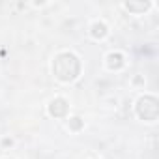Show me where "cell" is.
<instances>
[{
	"instance_id": "5",
	"label": "cell",
	"mask_w": 159,
	"mask_h": 159,
	"mask_svg": "<svg viewBox=\"0 0 159 159\" xmlns=\"http://www.w3.org/2000/svg\"><path fill=\"white\" fill-rule=\"evenodd\" d=\"M71 127H73V129H79V127H81V118H73Z\"/></svg>"
},
{
	"instance_id": "2",
	"label": "cell",
	"mask_w": 159,
	"mask_h": 159,
	"mask_svg": "<svg viewBox=\"0 0 159 159\" xmlns=\"http://www.w3.org/2000/svg\"><path fill=\"white\" fill-rule=\"evenodd\" d=\"M122 64H124V60H122V54H109V66L114 69H118V67H122Z\"/></svg>"
},
{
	"instance_id": "1",
	"label": "cell",
	"mask_w": 159,
	"mask_h": 159,
	"mask_svg": "<svg viewBox=\"0 0 159 159\" xmlns=\"http://www.w3.org/2000/svg\"><path fill=\"white\" fill-rule=\"evenodd\" d=\"M64 112H66V101H64V99H54V101L51 103V114L62 116Z\"/></svg>"
},
{
	"instance_id": "3",
	"label": "cell",
	"mask_w": 159,
	"mask_h": 159,
	"mask_svg": "<svg viewBox=\"0 0 159 159\" xmlns=\"http://www.w3.org/2000/svg\"><path fill=\"white\" fill-rule=\"evenodd\" d=\"M92 34H94V38H103L107 34V26L101 25V23H98V25L92 26Z\"/></svg>"
},
{
	"instance_id": "4",
	"label": "cell",
	"mask_w": 159,
	"mask_h": 159,
	"mask_svg": "<svg viewBox=\"0 0 159 159\" xmlns=\"http://www.w3.org/2000/svg\"><path fill=\"white\" fill-rule=\"evenodd\" d=\"M148 6H150L148 2H144V4H139V6H133V4H125V8H127V10H146Z\"/></svg>"
}]
</instances>
